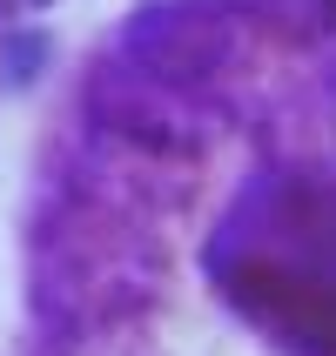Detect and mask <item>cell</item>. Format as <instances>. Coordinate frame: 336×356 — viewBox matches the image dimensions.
<instances>
[{"label": "cell", "mask_w": 336, "mask_h": 356, "mask_svg": "<svg viewBox=\"0 0 336 356\" xmlns=\"http://www.w3.org/2000/svg\"><path fill=\"white\" fill-rule=\"evenodd\" d=\"M216 282L249 323L336 356V175H276L216 242Z\"/></svg>", "instance_id": "cell-1"}]
</instances>
